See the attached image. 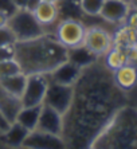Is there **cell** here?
Masks as SVG:
<instances>
[{
    "instance_id": "1f68e13d",
    "label": "cell",
    "mask_w": 137,
    "mask_h": 149,
    "mask_svg": "<svg viewBox=\"0 0 137 149\" xmlns=\"http://www.w3.org/2000/svg\"><path fill=\"white\" fill-rule=\"evenodd\" d=\"M15 6L17 8H26V4H27V0H14Z\"/></svg>"
},
{
    "instance_id": "e0dca14e",
    "label": "cell",
    "mask_w": 137,
    "mask_h": 149,
    "mask_svg": "<svg viewBox=\"0 0 137 149\" xmlns=\"http://www.w3.org/2000/svg\"><path fill=\"white\" fill-rule=\"evenodd\" d=\"M28 130L24 126H22L19 122L14 121L10 125V128L3 132L1 134V140H3L7 145L14 146V148H17V146H22L24 139L27 137Z\"/></svg>"
},
{
    "instance_id": "ba28073f",
    "label": "cell",
    "mask_w": 137,
    "mask_h": 149,
    "mask_svg": "<svg viewBox=\"0 0 137 149\" xmlns=\"http://www.w3.org/2000/svg\"><path fill=\"white\" fill-rule=\"evenodd\" d=\"M83 45L97 56L105 55L113 46V38L101 27H90L86 30Z\"/></svg>"
},
{
    "instance_id": "836d02e7",
    "label": "cell",
    "mask_w": 137,
    "mask_h": 149,
    "mask_svg": "<svg viewBox=\"0 0 137 149\" xmlns=\"http://www.w3.org/2000/svg\"><path fill=\"white\" fill-rule=\"evenodd\" d=\"M41 1H46V3H54V4H57L59 0H41Z\"/></svg>"
},
{
    "instance_id": "7a4b0ae2",
    "label": "cell",
    "mask_w": 137,
    "mask_h": 149,
    "mask_svg": "<svg viewBox=\"0 0 137 149\" xmlns=\"http://www.w3.org/2000/svg\"><path fill=\"white\" fill-rule=\"evenodd\" d=\"M15 61L26 75L48 74L67 62V49L55 36L45 32L28 40L15 42Z\"/></svg>"
},
{
    "instance_id": "4dcf8cb0",
    "label": "cell",
    "mask_w": 137,
    "mask_h": 149,
    "mask_svg": "<svg viewBox=\"0 0 137 149\" xmlns=\"http://www.w3.org/2000/svg\"><path fill=\"white\" fill-rule=\"evenodd\" d=\"M39 1L41 0H27V4H26V10H28V11H32L36 8V6L39 4Z\"/></svg>"
},
{
    "instance_id": "4fadbf2b",
    "label": "cell",
    "mask_w": 137,
    "mask_h": 149,
    "mask_svg": "<svg viewBox=\"0 0 137 149\" xmlns=\"http://www.w3.org/2000/svg\"><path fill=\"white\" fill-rule=\"evenodd\" d=\"M23 108L20 98L15 97L11 93H8L1 85H0V111L4 116V118L7 120L10 124L16 120L17 113Z\"/></svg>"
},
{
    "instance_id": "6da1fadb",
    "label": "cell",
    "mask_w": 137,
    "mask_h": 149,
    "mask_svg": "<svg viewBox=\"0 0 137 149\" xmlns=\"http://www.w3.org/2000/svg\"><path fill=\"white\" fill-rule=\"evenodd\" d=\"M122 93L112 71L94 62L81 70L73 85V100L63 114L62 139L66 148H90L103 126L122 106Z\"/></svg>"
},
{
    "instance_id": "5bb4252c",
    "label": "cell",
    "mask_w": 137,
    "mask_h": 149,
    "mask_svg": "<svg viewBox=\"0 0 137 149\" xmlns=\"http://www.w3.org/2000/svg\"><path fill=\"white\" fill-rule=\"evenodd\" d=\"M113 81L122 91L132 90L137 83V66L127 63L120 69L112 71Z\"/></svg>"
},
{
    "instance_id": "44dd1931",
    "label": "cell",
    "mask_w": 137,
    "mask_h": 149,
    "mask_svg": "<svg viewBox=\"0 0 137 149\" xmlns=\"http://www.w3.org/2000/svg\"><path fill=\"white\" fill-rule=\"evenodd\" d=\"M134 35H136V31H133L130 27L125 26V27H122L121 30H118L116 32L113 38V46L127 49L129 46L134 45Z\"/></svg>"
},
{
    "instance_id": "2e32d148",
    "label": "cell",
    "mask_w": 137,
    "mask_h": 149,
    "mask_svg": "<svg viewBox=\"0 0 137 149\" xmlns=\"http://www.w3.org/2000/svg\"><path fill=\"white\" fill-rule=\"evenodd\" d=\"M34 15L36 20L41 23L43 27L48 24H52L59 15V8L54 3H46V1H39L34 11Z\"/></svg>"
},
{
    "instance_id": "83f0119b",
    "label": "cell",
    "mask_w": 137,
    "mask_h": 149,
    "mask_svg": "<svg viewBox=\"0 0 137 149\" xmlns=\"http://www.w3.org/2000/svg\"><path fill=\"white\" fill-rule=\"evenodd\" d=\"M125 22H127L128 27H130L133 31H137V10H132V8H130Z\"/></svg>"
},
{
    "instance_id": "30bf717a",
    "label": "cell",
    "mask_w": 137,
    "mask_h": 149,
    "mask_svg": "<svg viewBox=\"0 0 137 149\" xmlns=\"http://www.w3.org/2000/svg\"><path fill=\"white\" fill-rule=\"evenodd\" d=\"M38 130L46 133H51L55 136H61L62 137V130H63V116L57 111L55 109L50 108L47 105H42V110L39 114V120L36 124Z\"/></svg>"
},
{
    "instance_id": "603a6c76",
    "label": "cell",
    "mask_w": 137,
    "mask_h": 149,
    "mask_svg": "<svg viewBox=\"0 0 137 149\" xmlns=\"http://www.w3.org/2000/svg\"><path fill=\"white\" fill-rule=\"evenodd\" d=\"M17 73H22V70L19 63L15 61V58L0 62V78L14 75V74H17Z\"/></svg>"
},
{
    "instance_id": "f1b7e54d",
    "label": "cell",
    "mask_w": 137,
    "mask_h": 149,
    "mask_svg": "<svg viewBox=\"0 0 137 149\" xmlns=\"http://www.w3.org/2000/svg\"><path fill=\"white\" fill-rule=\"evenodd\" d=\"M10 125L11 124L7 121V120H6V118H4V116L1 114V111H0V132H1V133L6 132V130L10 128Z\"/></svg>"
},
{
    "instance_id": "7c38bea8",
    "label": "cell",
    "mask_w": 137,
    "mask_h": 149,
    "mask_svg": "<svg viewBox=\"0 0 137 149\" xmlns=\"http://www.w3.org/2000/svg\"><path fill=\"white\" fill-rule=\"evenodd\" d=\"M81 67L73 65L71 62H65L61 66L54 69L51 73H48V81L55 83H61V85H74L75 81L78 79L79 74H81Z\"/></svg>"
},
{
    "instance_id": "cb8c5ba5",
    "label": "cell",
    "mask_w": 137,
    "mask_h": 149,
    "mask_svg": "<svg viewBox=\"0 0 137 149\" xmlns=\"http://www.w3.org/2000/svg\"><path fill=\"white\" fill-rule=\"evenodd\" d=\"M15 42H16V38H15L14 32L8 28V26L0 28V47L7 45H14Z\"/></svg>"
},
{
    "instance_id": "8fae6325",
    "label": "cell",
    "mask_w": 137,
    "mask_h": 149,
    "mask_svg": "<svg viewBox=\"0 0 137 149\" xmlns=\"http://www.w3.org/2000/svg\"><path fill=\"white\" fill-rule=\"evenodd\" d=\"M130 7L127 0H105L99 15L110 23H121L125 22Z\"/></svg>"
},
{
    "instance_id": "d6986e66",
    "label": "cell",
    "mask_w": 137,
    "mask_h": 149,
    "mask_svg": "<svg viewBox=\"0 0 137 149\" xmlns=\"http://www.w3.org/2000/svg\"><path fill=\"white\" fill-rule=\"evenodd\" d=\"M26 81H27V75L23 73H17L10 77H4L0 78V85L12 95L17 98H22V94L26 87Z\"/></svg>"
},
{
    "instance_id": "5b68a950",
    "label": "cell",
    "mask_w": 137,
    "mask_h": 149,
    "mask_svg": "<svg viewBox=\"0 0 137 149\" xmlns=\"http://www.w3.org/2000/svg\"><path fill=\"white\" fill-rule=\"evenodd\" d=\"M86 28L75 17H66L57 27L55 38L63 45L66 49H73L83 45Z\"/></svg>"
},
{
    "instance_id": "7402d4cb",
    "label": "cell",
    "mask_w": 137,
    "mask_h": 149,
    "mask_svg": "<svg viewBox=\"0 0 137 149\" xmlns=\"http://www.w3.org/2000/svg\"><path fill=\"white\" fill-rule=\"evenodd\" d=\"M105 0H79V8L83 14L90 16H97L101 12Z\"/></svg>"
},
{
    "instance_id": "d4e9b609",
    "label": "cell",
    "mask_w": 137,
    "mask_h": 149,
    "mask_svg": "<svg viewBox=\"0 0 137 149\" xmlns=\"http://www.w3.org/2000/svg\"><path fill=\"white\" fill-rule=\"evenodd\" d=\"M15 58V43L0 47V62Z\"/></svg>"
},
{
    "instance_id": "ac0fdd59",
    "label": "cell",
    "mask_w": 137,
    "mask_h": 149,
    "mask_svg": "<svg viewBox=\"0 0 137 149\" xmlns=\"http://www.w3.org/2000/svg\"><path fill=\"white\" fill-rule=\"evenodd\" d=\"M42 105L28 106V108H22L20 111L17 113L15 121L19 122L22 126H24L28 132L34 130V129L36 128V124H38L39 114H41V110H42Z\"/></svg>"
},
{
    "instance_id": "484cf974",
    "label": "cell",
    "mask_w": 137,
    "mask_h": 149,
    "mask_svg": "<svg viewBox=\"0 0 137 149\" xmlns=\"http://www.w3.org/2000/svg\"><path fill=\"white\" fill-rule=\"evenodd\" d=\"M17 10H19V8L15 6L14 0H0V11L6 12L8 16L14 15Z\"/></svg>"
},
{
    "instance_id": "d6a6232c",
    "label": "cell",
    "mask_w": 137,
    "mask_h": 149,
    "mask_svg": "<svg viewBox=\"0 0 137 149\" xmlns=\"http://www.w3.org/2000/svg\"><path fill=\"white\" fill-rule=\"evenodd\" d=\"M127 1L132 10H137V0H127Z\"/></svg>"
},
{
    "instance_id": "e575fe53",
    "label": "cell",
    "mask_w": 137,
    "mask_h": 149,
    "mask_svg": "<svg viewBox=\"0 0 137 149\" xmlns=\"http://www.w3.org/2000/svg\"><path fill=\"white\" fill-rule=\"evenodd\" d=\"M134 45L137 46V31H136V35H134Z\"/></svg>"
},
{
    "instance_id": "f546056e",
    "label": "cell",
    "mask_w": 137,
    "mask_h": 149,
    "mask_svg": "<svg viewBox=\"0 0 137 149\" xmlns=\"http://www.w3.org/2000/svg\"><path fill=\"white\" fill-rule=\"evenodd\" d=\"M8 19H10V16H8L6 12L0 11V28H1V27H7Z\"/></svg>"
},
{
    "instance_id": "9c48e42d",
    "label": "cell",
    "mask_w": 137,
    "mask_h": 149,
    "mask_svg": "<svg viewBox=\"0 0 137 149\" xmlns=\"http://www.w3.org/2000/svg\"><path fill=\"white\" fill-rule=\"evenodd\" d=\"M22 148H32V149H62L66 148L65 141L61 136H55L51 133H46L34 129L28 132L27 137L24 139Z\"/></svg>"
},
{
    "instance_id": "ffe728a7",
    "label": "cell",
    "mask_w": 137,
    "mask_h": 149,
    "mask_svg": "<svg viewBox=\"0 0 137 149\" xmlns=\"http://www.w3.org/2000/svg\"><path fill=\"white\" fill-rule=\"evenodd\" d=\"M127 51L122 47H118V46H112V49L105 54V66L110 70V71H114V70L120 69L121 66L127 65Z\"/></svg>"
},
{
    "instance_id": "8992f818",
    "label": "cell",
    "mask_w": 137,
    "mask_h": 149,
    "mask_svg": "<svg viewBox=\"0 0 137 149\" xmlns=\"http://www.w3.org/2000/svg\"><path fill=\"white\" fill-rule=\"evenodd\" d=\"M48 82L50 81H48L47 74H30V75H27L26 87H24V91L20 98L23 108L43 104Z\"/></svg>"
},
{
    "instance_id": "9a60e30c",
    "label": "cell",
    "mask_w": 137,
    "mask_h": 149,
    "mask_svg": "<svg viewBox=\"0 0 137 149\" xmlns=\"http://www.w3.org/2000/svg\"><path fill=\"white\" fill-rule=\"evenodd\" d=\"M67 61L71 62L73 65L83 69V67H87L94 62H97L98 56L90 51L85 45H81L77 47H73V49H67Z\"/></svg>"
},
{
    "instance_id": "277c9868",
    "label": "cell",
    "mask_w": 137,
    "mask_h": 149,
    "mask_svg": "<svg viewBox=\"0 0 137 149\" xmlns=\"http://www.w3.org/2000/svg\"><path fill=\"white\" fill-rule=\"evenodd\" d=\"M7 26L14 32L16 42L28 40L45 34V28L36 20L34 12L26 8H19L14 15H11Z\"/></svg>"
},
{
    "instance_id": "4316f807",
    "label": "cell",
    "mask_w": 137,
    "mask_h": 149,
    "mask_svg": "<svg viewBox=\"0 0 137 149\" xmlns=\"http://www.w3.org/2000/svg\"><path fill=\"white\" fill-rule=\"evenodd\" d=\"M125 51H127V61H128V63L137 66V46L136 45L129 46V47H127V49H125Z\"/></svg>"
},
{
    "instance_id": "3957f363",
    "label": "cell",
    "mask_w": 137,
    "mask_h": 149,
    "mask_svg": "<svg viewBox=\"0 0 137 149\" xmlns=\"http://www.w3.org/2000/svg\"><path fill=\"white\" fill-rule=\"evenodd\" d=\"M90 148H137V110L121 106L99 132Z\"/></svg>"
},
{
    "instance_id": "52a82bcc",
    "label": "cell",
    "mask_w": 137,
    "mask_h": 149,
    "mask_svg": "<svg viewBox=\"0 0 137 149\" xmlns=\"http://www.w3.org/2000/svg\"><path fill=\"white\" fill-rule=\"evenodd\" d=\"M73 100V85H61V83L48 82L43 104L59 111L62 116L70 108Z\"/></svg>"
}]
</instances>
